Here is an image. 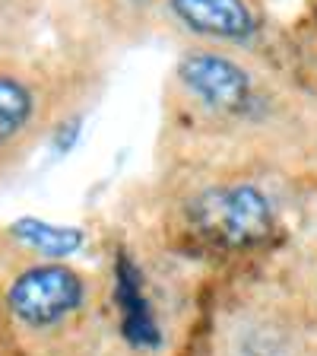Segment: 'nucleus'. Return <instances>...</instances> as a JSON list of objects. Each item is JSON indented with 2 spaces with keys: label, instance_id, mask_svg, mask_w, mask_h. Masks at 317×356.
Returning <instances> with one entry per match:
<instances>
[{
  "label": "nucleus",
  "instance_id": "7ed1b4c3",
  "mask_svg": "<svg viewBox=\"0 0 317 356\" xmlns=\"http://www.w3.org/2000/svg\"><path fill=\"white\" fill-rule=\"evenodd\" d=\"M178 76L200 102L216 111H241L251 102V76L225 54L191 51L178 64Z\"/></svg>",
  "mask_w": 317,
  "mask_h": 356
},
{
  "label": "nucleus",
  "instance_id": "39448f33",
  "mask_svg": "<svg viewBox=\"0 0 317 356\" xmlns=\"http://www.w3.org/2000/svg\"><path fill=\"white\" fill-rule=\"evenodd\" d=\"M171 10L187 29L213 38H248L257 26L244 0H171Z\"/></svg>",
  "mask_w": 317,
  "mask_h": 356
},
{
  "label": "nucleus",
  "instance_id": "f257e3e1",
  "mask_svg": "<svg viewBox=\"0 0 317 356\" xmlns=\"http://www.w3.org/2000/svg\"><path fill=\"white\" fill-rule=\"evenodd\" d=\"M200 232L229 248H251L273 232V207L254 185H216L200 191L191 204Z\"/></svg>",
  "mask_w": 317,
  "mask_h": 356
},
{
  "label": "nucleus",
  "instance_id": "20e7f679",
  "mask_svg": "<svg viewBox=\"0 0 317 356\" xmlns=\"http://www.w3.org/2000/svg\"><path fill=\"white\" fill-rule=\"evenodd\" d=\"M114 302L121 312V331L133 347L155 350L162 343V334H159V325L143 293V277L127 254L114 258Z\"/></svg>",
  "mask_w": 317,
  "mask_h": 356
},
{
  "label": "nucleus",
  "instance_id": "f03ea898",
  "mask_svg": "<svg viewBox=\"0 0 317 356\" xmlns=\"http://www.w3.org/2000/svg\"><path fill=\"white\" fill-rule=\"evenodd\" d=\"M83 293L86 286H83L80 274L67 264H38L22 270L10 283L7 302L22 325L51 327L80 309Z\"/></svg>",
  "mask_w": 317,
  "mask_h": 356
},
{
  "label": "nucleus",
  "instance_id": "423d86ee",
  "mask_svg": "<svg viewBox=\"0 0 317 356\" xmlns=\"http://www.w3.org/2000/svg\"><path fill=\"white\" fill-rule=\"evenodd\" d=\"M16 242H22L26 248L44 254V258H70L74 252H80L86 236L76 226H58V222L38 220V216H22L10 226Z\"/></svg>",
  "mask_w": 317,
  "mask_h": 356
},
{
  "label": "nucleus",
  "instance_id": "0eeeda50",
  "mask_svg": "<svg viewBox=\"0 0 317 356\" xmlns=\"http://www.w3.org/2000/svg\"><path fill=\"white\" fill-rule=\"evenodd\" d=\"M32 92L13 76H0V143L13 140L32 118Z\"/></svg>",
  "mask_w": 317,
  "mask_h": 356
}]
</instances>
